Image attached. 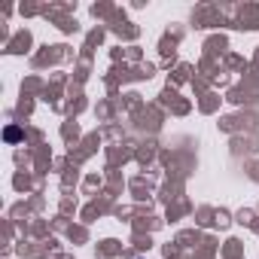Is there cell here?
Masks as SVG:
<instances>
[{
	"label": "cell",
	"mask_w": 259,
	"mask_h": 259,
	"mask_svg": "<svg viewBox=\"0 0 259 259\" xmlns=\"http://www.w3.org/2000/svg\"><path fill=\"white\" fill-rule=\"evenodd\" d=\"M19 138H22L19 128H7V141H19Z\"/></svg>",
	"instance_id": "6da1fadb"
}]
</instances>
